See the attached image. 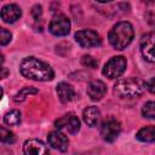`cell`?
Returning a JSON list of instances; mask_svg holds the SVG:
<instances>
[{"mask_svg": "<svg viewBox=\"0 0 155 155\" xmlns=\"http://www.w3.org/2000/svg\"><path fill=\"white\" fill-rule=\"evenodd\" d=\"M21 74L30 80H35V81H50L53 79V70L52 68L35 58V57H27L21 62V67H19Z\"/></svg>", "mask_w": 155, "mask_h": 155, "instance_id": "cell-1", "label": "cell"}, {"mask_svg": "<svg viewBox=\"0 0 155 155\" xmlns=\"http://www.w3.org/2000/svg\"><path fill=\"white\" fill-rule=\"evenodd\" d=\"M134 36L133 27L130 22L122 21L116 23L109 33V42L116 50H124L128 46Z\"/></svg>", "mask_w": 155, "mask_h": 155, "instance_id": "cell-2", "label": "cell"}, {"mask_svg": "<svg viewBox=\"0 0 155 155\" xmlns=\"http://www.w3.org/2000/svg\"><path fill=\"white\" fill-rule=\"evenodd\" d=\"M147 85L138 78H125L116 81L114 85V93L119 97H138L140 96Z\"/></svg>", "mask_w": 155, "mask_h": 155, "instance_id": "cell-3", "label": "cell"}, {"mask_svg": "<svg viewBox=\"0 0 155 155\" xmlns=\"http://www.w3.org/2000/svg\"><path fill=\"white\" fill-rule=\"evenodd\" d=\"M121 131L120 121L114 116H108L101 126V136L105 142H114Z\"/></svg>", "mask_w": 155, "mask_h": 155, "instance_id": "cell-4", "label": "cell"}, {"mask_svg": "<svg viewBox=\"0 0 155 155\" xmlns=\"http://www.w3.org/2000/svg\"><path fill=\"white\" fill-rule=\"evenodd\" d=\"M126 64L127 63H126L125 57H122V56L113 57L105 63V65L103 68V74L109 79H116L120 75H122V73L126 69Z\"/></svg>", "mask_w": 155, "mask_h": 155, "instance_id": "cell-5", "label": "cell"}, {"mask_svg": "<svg viewBox=\"0 0 155 155\" xmlns=\"http://www.w3.org/2000/svg\"><path fill=\"white\" fill-rule=\"evenodd\" d=\"M75 40L76 42L82 47H96L102 44V39L99 34L91 29H82L75 33Z\"/></svg>", "mask_w": 155, "mask_h": 155, "instance_id": "cell-6", "label": "cell"}, {"mask_svg": "<svg viewBox=\"0 0 155 155\" xmlns=\"http://www.w3.org/2000/svg\"><path fill=\"white\" fill-rule=\"evenodd\" d=\"M48 29L56 36H64L70 31V21L64 15H56L51 19Z\"/></svg>", "mask_w": 155, "mask_h": 155, "instance_id": "cell-7", "label": "cell"}, {"mask_svg": "<svg viewBox=\"0 0 155 155\" xmlns=\"http://www.w3.org/2000/svg\"><path fill=\"white\" fill-rule=\"evenodd\" d=\"M140 52L148 62L155 63V31L148 33L142 38Z\"/></svg>", "mask_w": 155, "mask_h": 155, "instance_id": "cell-8", "label": "cell"}, {"mask_svg": "<svg viewBox=\"0 0 155 155\" xmlns=\"http://www.w3.org/2000/svg\"><path fill=\"white\" fill-rule=\"evenodd\" d=\"M54 125H56V127L64 130L73 134L80 130V121H79L78 116L74 114H65V115L61 116L58 120H56Z\"/></svg>", "mask_w": 155, "mask_h": 155, "instance_id": "cell-9", "label": "cell"}, {"mask_svg": "<svg viewBox=\"0 0 155 155\" xmlns=\"http://www.w3.org/2000/svg\"><path fill=\"white\" fill-rule=\"evenodd\" d=\"M24 155H51L47 147L39 139H28L23 145Z\"/></svg>", "mask_w": 155, "mask_h": 155, "instance_id": "cell-10", "label": "cell"}, {"mask_svg": "<svg viewBox=\"0 0 155 155\" xmlns=\"http://www.w3.org/2000/svg\"><path fill=\"white\" fill-rule=\"evenodd\" d=\"M47 140H48V144L52 148H54L59 151H65L69 147V140H68L67 136L64 133L59 132V131L51 132L47 137Z\"/></svg>", "mask_w": 155, "mask_h": 155, "instance_id": "cell-11", "label": "cell"}, {"mask_svg": "<svg viewBox=\"0 0 155 155\" xmlns=\"http://www.w3.org/2000/svg\"><path fill=\"white\" fill-rule=\"evenodd\" d=\"M107 92V86L101 80H93L87 86V94L92 101H99L104 97Z\"/></svg>", "mask_w": 155, "mask_h": 155, "instance_id": "cell-12", "label": "cell"}, {"mask_svg": "<svg viewBox=\"0 0 155 155\" xmlns=\"http://www.w3.org/2000/svg\"><path fill=\"white\" fill-rule=\"evenodd\" d=\"M21 15H22V11L19 6L16 4L5 5L1 8V18L6 23H15L17 19H19Z\"/></svg>", "mask_w": 155, "mask_h": 155, "instance_id": "cell-13", "label": "cell"}, {"mask_svg": "<svg viewBox=\"0 0 155 155\" xmlns=\"http://www.w3.org/2000/svg\"><path fill=\"white\" fill-rule=\"evenodd\" d=\"M82 119L88 126H97L101 121V111L97 107H87L82 113Z\"/></svg>", "mask_w": 155, "mask_h": 155, "instance_id": "cell-14", "label": "cell"}, {"mask_svg": "<svg viewBox=\"0 0 155 155\" xmlns=\"http://www.w3.org/2000/svg\"><path fill=\"white\" fill-rule=\"evenodd\" d=\"M57 94L63 103L70 102L75 97L74 87L68 82H59L57 85Z\"/></svg>", "mask_w": 155, "mask_h": 155, "instance_id": "cell-15", "label": "cell"}, {"mask_svg": "<svg viewBox=\"0 0 155 155\" xmlns=\"http://www.w3.org/2000/svg\"><path fill=\"white\" fill-rule=\"evenodd\" d=\"M137 139L140 142H155V125L151 126H145L143 128H140L137 134H136Z\"/></svg>", "mask_w": 155, "mask_h": 155, "instance_id": "cell-16", "label": "cell"}, {"mask_svg": "<svg viewBox=\"0 0 155 155\" xmlns=\"http://www.w3.org/2000/svg\"><path fill=\"white\" fill-rule=\"evenodd\" d=\"M4 121L8 126H17L21 122V113L18 110H11L4 116Z\"/></svg>", "mask_w": 155, "mask_h": 155, "instance_id": "cell-17", "label": "cell"}, {"mask_svg": "<svg viewBox=\"0 0 155 155\" xmlns=\"http://www.w3.org/2000/svg\"><path fill=\"white\" fill-rule=\"evenodd\" d=\"M35 93H38V90L36 88H34V87H23L15 97H13V101L15 102H23L29 94H35Z\"/></svg>", "mask_w": 155, "mask_h": 155, "instance_id": "cell-18", "label": "cell"}, {"mask_svg": "<svg viewBox=\"0 0 155 155\" xmlns=\"http://www.w3.org/2000/svg\"><path fill=\"white\" fill-rule=\"evenodd\" d=\"M142 114L148 119H155V101L145 103L143 105Z\"/></svg>", "mask_w": 155, "mask_h": 155, "instance_id": "cell-19", "label": "cell"}, {"mask_svg": "<svg viewBox=\"0 0 155 155\" xmlns=\"http://www.w3.org/2000/svg\"><path fill=\"white\" fill-rule=\"evenodd\" d=\"M0 139L2 143H6V144H11L15 142V134L10 131V130H6L5 127H1L0 128Z\"/></svg>", "mask_w": 155, "mask_h": 155, "instance_id": "cell-20", "label": "cell"}, {"mask_svg": "<svg viewBox=\"0 0 155 155\" xmlns=\"http://www.w3.org/2000/svg\"><path fill=\"white\" fill-rule=\"evenodd\" d=\"M11 38H12V35H11V33L7 29H5V28L0 29V44L2 46L7 45L11 41Z\"/></svg>", "mask_w": 155, "mask_h": 155, "instance_id": "cell-21", "label": "cell"}, {"mask_svg": "<svg viewBox=\"0 0 155 155\" xmlns=\"http://www.w3.org/2000/svg\"><path fill=\"white\" fill-rule=\"evenodd\" d=\"M81 63H82L85 67H87V68H96V67L98 65V62H97L92 56H87V54L82 57Z\"/></svg>", "mask_w": 155, "mask_h": 155, "instance_id": "cell-22", "label": "cell"}, {"mask_svg": "<svg viewBox=\"0 0 155 155\" xmlns=\"http://www.w3.org/2000/svg\"><path fill=\"white\" fill-rule=\"evenodd\" d=\"M41 13H42L41 6H40V5H34L33 8H31V15H33V17H34L35 19H39V17L41 16Z\"/></svg>", "mask_w": 155, "mask_h": 155, "instance_id": "cell-23", "label": "cell"}, {"mask_svg": "<svg viewBox=\"0 0 155 155\" xmlns=\"http://www.w3.org/2000/svg\"><path fill=\"white\" fill-rule=\"evenodd\" d=\"M145 85H147V88L149 90V92L155 94V78H151L148 82H145Z\"/></svg>", "mask_w": 155, "mask_h": 155, "instance_id": "cell-24", "label": "cell"}, {"mask_svg": "<svg viewBox=\"0 0 155 155\" xmlns=\"http://www.w3.org/2000/svg\"><path fill=\"white\" fill-rule=\"evenodd\" d=\"M6 74H7L6 68H2V75H1V78H6Z\"/></svg>", "mask_w": 155, "mask_h": 155, "instance_id": "cell-25", "label": "cell"}]
</instances>
